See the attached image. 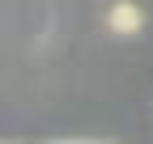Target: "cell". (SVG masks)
I'll return each instance as SVG.
<instances>
[{"label":"cell","mask_w":153,"mask_h":144,"mask_svg":"<svg viewBox=\"0 0 153 144\" xmlns=\"http://www.w3.org/2000/svg\"><path fill=\"white\" fill-rule=\"evenodd\" d=\"M140 21H145L140 9H136V4H128V0L111 9V30H119V34H136V30H140Z\"/></svg>","instance_id":"obj_1"}]
</instances>
